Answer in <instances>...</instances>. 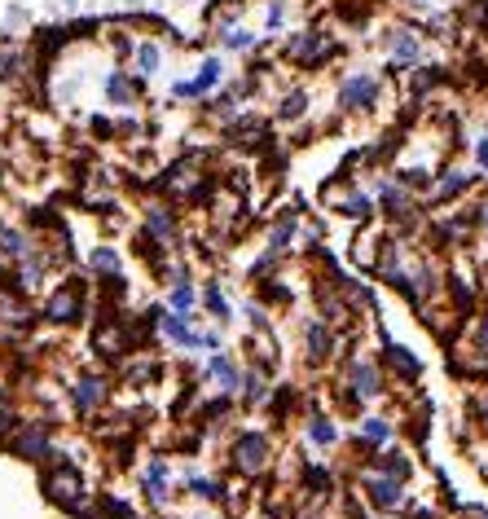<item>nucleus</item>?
<instances>
[{
	"label": "nucleus",
	"instance_id": "17",
	"mask_svg": "<svg viewBox=\"0 0 488 519\" xmlns=\"http://www.w3.org/2000/svg\"><path fill=\"white\" fill-rule=\"evenodd\" d=\"M330 207H335L339 216H348V220H374L379 216V203H374V194H365V190H348V194H330Z\"/></svg>",
	"mask_w": 488,
	"mask_h": 519
},
{
	"label": "nucleus",
	"instance_id": "43",
	"mask_svg": "<svg viewBox=\"0 0 488 519\" xmlns=\"http://www.w3.org/2000/svg\"><path fill=\"white\" fill-rule=\"evenodd\" d=\"M484 423H488V396H484Z\"/></svg>",
	"mask_w": 488,
	"mask_h": 519
},
{
	"label": "nucleus",
	"instance_id": "22",
	"mask_svg": "<svg viewBox=\"0 0 488 519\" xmlns=\"http://www.w3.org/2000/svg\"><path fill=\"white\" fill-rule=\"evenodd\" d=\"M370 471H379V476H392L409 484V476H414V458L405 454V449H379V454L370 458Z\"/></svg>",
	"mask_w": 488,
	"mask_h": 519
},
{
	"label": "nucleus",
	"instance_id": "35",
	"mask_svg": "<svg viewBox=\"0 0 488 519\" xmlns=\"http://www.w3.org/2000/svg\"><path fill=\"white\" fill-rule=\"evenodd\" d=\"M387 366L401 374V379H418V370H423L414 357H409V348H401V344H387Z\"/></svg>",
	"mask_w": 488,
	"mask_h": 519
},
{
	"label": "nucleus",
	"instance_id": "32",
	"mask_svg": "<svg viewBox=\"0 0 488 519\" xmlns=\"http://www.w3.org/2000/svg\"><path fill=\"white\" fill-rule=\"evenodd\" d=\"M203 308H207V317H216L220 326L234 322V304L225 300V291H220L216 282H207V286H203Z\"/></svg>",
	"mask_w": 488,
	"mask_h": 519
},
{
	"label": "nucleus",
	"instance_id": "40",
	"mask_svg": "<svg viewBox=\"0 0 488 519\" xmlns=\"http://www.w3.org/2000/svg\"><path fill=\"white\" fill-rule=\"evenodd\" d=\"M18 66H22L18 53H0V80H9V75H18Z\"/></svg>",
	"mask_w": 488,
	"mask_h": 519
},
{
	"label": "nucleus",
	"instance_id": "31",
	"mask_svg": "<svg viewBox=\"0 0 488 519\" xmlns=\"http://www.w3.org/2000/svg\"><path fill=\"white\" fill-rule=\"evenodd\" d=\"M88 269H93L97 278H115V273L124 269V256H119V247H93L88 251Z\"/></svg>",
	"mask_w": 488,
	"mask_h": 519
},
{
	"label": "nucleus",
	"instance_id": "9",
	"mask_svg": "<svg viewBox=\"0 0 488 519\" xmlns=\"http://www.w3.org/2000/svg\"><path fill=\"white\" fill-rule=\"evenodd\" d=\"M203 374H207V383H212L220 396H238V388H242V366L234 361V352H225V348L207 352Z\"/></svg>",
	"mask_w": 488,
	"mask_h": 519
},
{
	"label": "nucleus",
	"instance_id": "1",
	"mask_svg": "<svg viewBox=\"0 0 488 519\" xmlns=\"http://www.w3.org/2000/svg\"><path fill=\"white\" fill-rule=\"evenodd\" d=\"M159 335L168 339L172 348H181V352H216V348H220V335H216V330H198L194 317L172 313V308H163Z\"/></svg>",
	"mask_w": 488,
	"mask_h": 519
},
{
	"label": "nucleus",
	"instance_id": "42",
	"mask_svg": "<svg viewBox=\"0 0 488 519\" xmlns=\"http://www.w3.org/2000/svg\"><path fill=\"white\" fill-rule=\"evenodd\" d=\"M480 348H488V322L480 326Z\"/></svg>",
	"mask_w": 488,
	"mask_h": 519
},
{
	"label": "nucleus",
	"instance_id": "8",
	"mask_svg": "<svg viewBox=\"0 0 488 519\" xmlns=\"http://www.w3.org/2000/svg\"><path fill=\"white\" fill-rule=\"evenodd\" d=\"M106 401H110V379H106V374H97V370L75 374V383H71V405H75V410H80V414H97Z\"/></svg>",
	"mask_w": 488,
	"mask_h": 519
},
{
	"label": "nucleus",
	"instance_id": "14",
	"mask_svg": "<svg viewBox=\"0 0 488 519\" xmlns=\"http://www.w3.org/2000/svg\"><path fill=\"white\" fill-rule=\"evenodd\" d=\"M374 203H379V212L392 216V220L414 216V190H405L401 181H379L374 185Z\"/></svg>",
	"mask_w": 488,
	"mask_h": 519
},
{
	"label": "nucleus",
	"instance_id": "26",
	"mask_svg": "<svg viewBox=\"0 0 488 519\" xmlns=\"http://www.w3.org/2000/svg\"><path fill=\"white\" fill-rule=\"evenodd\" d=\"M146 234L154 242H172L176 238V212H172V207H163V203L150 207V212H146Z\"/></svg>",
	"mask_w": 488,
	"mask_h": 519
},
{
	"label": "nucleus",
	"instance_id": "34",
	"mask_svg": "<svg viewBox=\"0 0 488 519\" xmlns=\"http://www.w3.org/2000/svg\"><path fill=\"white\" fill-rule=\"evenodd\" d=\"M304 115H308V93L304 88H291V93L277 102V119H282V124H299Z\"/></svg>",
	"mask_w": 488,
	"mask_h": 519
},
{
	"label": "nucleus",
	"instance_id": "6",
	"mask_svg": "<svg viewBox=\"0 0 488 519\" xmlns=\"http://www.w3.org/2000/svg\"><path fill=\"white\" fill-rule=\"evenodd\" d=\"M225 58H207L203 66H198V71L190 75V80H176L172 84V97H185V102H198V97H212V88H220L225 84Z\"/></svg>",
	"mask_w": 488,
	"mask_h": 519
},
{
	"label": "nucleus",
	"instance_id": "12",
	"mask_svg": "<svg viewBox=\"0 0 488 519\" xmlns=\"http://www.w3.org/2000/svg\"><path fill=\"white\" fill-rule=\"evenodd\" d=\"M172 489H176L172 462L168 458H150L146 467H141V493H146V502L150 506H168L172 502Z\"/></svg>",
	"mask_w": 488,
	"mask_h": 519
},
{
	"label": "nucleus",
	"instance_id": "24",
	"mask_svg": "<svg viewBox=\"0 0 488 519\" xmlns=\"http://www.w3.org/2000/svg\"><path fill=\"white\" fill-rule=\"evenodd\" d=\"M198 304H203V291L190 282V273H185V278H176V282H168V308H172V313L194 317Z\"/></svg>",
	"mask_w": 488,
	"mask_h": 519
},
{
	"label": "nucleus",
	"instance_id": "11",
	"mask_svg": "<svg viewBox=\"0 0 488 519\" xmlns=\"http://www.w3.org/2000/svg\"><path fill=\"white\" fill-rule=\"evenodd\" d=\"M282 58L295 62V66H317V62L330 58V44L321 31H295V36L282 44Z\"/></svg>",
	"mask_w": 488,
	"mask_h": 519
},
{
	"label": "nucleus",
	"instance_id": "7",
	"mask_svg": "<svg viewBox=\"0 0 488 519\" xmlns=\"http://www.w3.org/2000/svg\"><path fill=\"white\" fill-rule=\"evenodd\" d=\"M361 498L374 506V511H401L405 506V484L392 476H379V471H365L361 476Z\"/></svg>",
	"mask_w": 488,
	"mask_h": 519
},
{
	"label": "nucleus",
	"instance_id": "37",
	"mask_svg": "<svg viewBox=\"0 0 488 519\" xmlns=\"http://www.w3.org/2000/svg\"><path fill=\"white\" fill-rule=\"evenodd\" d=\"M207 110H212V119H225V124H229V119H234V110H238V93H234V88H225L220 97L207 102Z\"/></svg>",
	"mask_w": 488,
	"mask_h": 519
},
{
	"label": "nucleus",
	"instance_id": "15",
	"mask_svg": "<svg viewBox=\"0 0 488 519\" xmlns=\"http://www.w3.org/2000/svg\"><path fill=\"white\" fill-rule=\"evenodd\" d=\"M102 93H106V102L110 106H119V110H128V106H137L141 102V80H132L128 71H110L106 80H102Z\"/></svg>",
	"mask_w": 488,
	"mask_h": 519
},
{
	"label": "nucleus",
	"instance_id": "21",
	"mask_svg": "<svg viewBox=\"0 0 488 519\" xmlns=\"http://www.w3.org/2000/svg\"><path fill=\"white\" fill-rule=\"evenodd\" d=\"M475 185V176L471 172H462V168H445L436 176V185H431V203H453V198H462Z\"/></svg>",
	"mask_w": 488,
	"mask_h": 519
},
{
	"label": "nucleus",
	"instance_id": "36",
	"mask_svg": "<svg viewBox=\"0 0 488 519\" xmlns=\"http://www.w3.org/2000/svg\"><path fill=\"white\" fill-rule=\"evenodd\" d=\"M396 181H401L405 190H414V194H431L436 176H431L427 168H396Z\"/></svg>",
	"mask_w": 488,
	"mask_h": 519
},
{
	"label": "nucleus",
	"instance_id": "28",
	"mask_svg": "<svg viewBox=\"0 0 488 519\" xmlns=\"http://www.w3.org/2000/svg\"><path fill=\"white\" fill-rule=\"evenodd\" d=\"M31 251H36V247H31V238L22 234V229H14V225H0V256H9L14 264H22V260L31 256Z\"/></svg>",
	"mask_w": 488,
	"mask_h": 519
},
{
	"label": "nucleus",
	"instance_id": "39",
	"mask_svg": "<svg viewBox=\"0 0 488 519\" xmlns=\"http://www.w3.org/2000/svg\"><path fill=\"white\" fill-rule=\"evenodd\" d=\"M286 22V0H269V9H264V31H282Z\"/></svg>",
	"mask_w": 488,
	"mask_h": 519
},
{
	"label": "nucleus",
	"instance_id": "18",
	"mask_svg": "<svg viewBox=\"0 0 488 519\" xmlns=\"http://www.w3.org/2000/svg\"><path fill=\"white\" fill-rule=\"evenodd\" d=\"M304 436H308V445H317V449H335L339 440H343V427L335 423V414L313 410V414L304 418Z\"/></svg>",
	"mask_w": 488,
	"mask_h": 519
},
{
	"label": "nucleus",
	"instance_id": "20",
	"mask_svg": "<svg viewBox=\"0 0 488 519\" xmlns=\"http://www.w3.org/2000/svg\"><path fill=\"white\" fill-rule=\"evenodd\" d=\"M335 348H339V335L330 330V322H308L304 326V352L313 361H330L335 357Z\"/></svg>",
	"mask_w": 488,
	"mask_h": 519
},
{
	"label": "nucleus",
	"instance_id": "25",
	"mask_svg": "<svg viewBox=\"0 0 488 519\" xmlns=\"http://www.w3.org/2000/svg\"><path fill=\"white\" fill-rule=\"evenodd\" d=\"M185 493L198 502H220L225 498V480L207 476V471H185Z\"/></svg>",
	"mask_w": 488,
	"mask_h": 519
},
{
	"label": "nucleus",
	"instance_id": "4",
	"mask_svg": "<svg viewBox=\"0 0 488 519\" xmlns=\"http://www.w3.org/2000/svg\"><path fill=\"white\" fill-rule=\"evenodd\" d=\"M88 313V295H84V282H71L62 286V291H53L49 300H44V322L53 326H71V322H84Z\"/></svg>",
	"mask_w": 488,
	"mask_h": 519
},
{
	"label": "nucleus",
	"instance_id": "23",
	"mask_svg": "<svg viewBox=\"0 0 488 519\" xmlns=\"http://www.w3.org/2000/svg\"><path fill=\"white\" fill-rule=\"evenodd\" d=\"M238 401L247 405V410H260V405L273 401V383L264 370H242V388H238Z\"/></svg>",
	"mask_w": 488,
	"mask_h": 519
},
{
	"label": "nucleus",
	"instance_id": "27",
	"mask_svg": "<svg viewBox=\"0 0 488 519\" xmlns=\"http://www.w3.org/2000/svg\"><path fill=\"white\" fill-rule=\"evenodd\" d=\"M132 62H137V75L141 80H154L163 66V44L159 40H137V53H132Z\"/></svg>",
	"mask_w": 488,
	"mask_h": 519
},
{
	"label": "nucleus",
	"instance_id": "41",
	"mask_svg": "<svg viewBox=\"0 0 488 519\" xmlns=\"http://www.w3.org/2000/svg\"><path fill=\"white\" fill-rule=\"evenodd\" d=\"M475 168L488 172V132H484L480 141H475Z\"/></svg>",
	"mask_w": 488,
	"mask_h": 519
},
{
	"label": "nucleus",
	"instance_id": "2",
	"mask_svg": "<svg viewBox=\"0 0 488 519\" xmlns=\"http://www.w3.org/2000/svg\"><path fill=\"white\" fill-rule=\"evenodd\" d=\"M383 97V80L374 71H348L339 80V110L343 115H365Z\"/></svg>",
	"mask_w": 488,
	"mask_h": 519
},
{
	"label": "nucleus",
	"instance_id": "10",
	"mask_svg": "<svg viewBox=\"0 0 488 519\" xmlns=\"http://www.w3.org/2000/svg\"><path fill=\"white\" fill-rule=\"evenodd\" d=\"M418 58H423V36H414L409 27L387 31V71H409V66H418Z\"/></svg>",
	"mask_w": 488,
	"mask_h": 519
},
{
	"label": "nucleus",
	"instance_id": "16",
	"mask_svg": "<svg viewBox=\"0 0 488 519\" xmlns=\"http://www.w3.org/2000/svg\"><path fill=\"white\" fill-rule=\"evenodd\" d=\"M44 489H49L58 502H66V506L84 502V476H80L75 467H58V471H49V476H44Z\"/></svg>",
	"mask_w": 488,
	"mask_h": 519
},
{
	"label": "nucleus",
	"instance_id": "19",
	"mask_svg": "<svg viewBox=\"0 0 488 519\" xmlns=\"http://www.w3.org/2000/svg\"><path fill=\"white\" fill-rule=\"evenodd\" d=\"M392 436H396V427L387 423V418H379V414H365L357 423V445L370 449V454H379V449L392 445Z\"/></svg>",
	"mask_w": 488,
	"mask_h": 519
},
{
	"label": "nucleus",
	"instance_id": "3",
	"mask_svg": "<svg viewBox=\"0 0 488 519\" xmlns=\"http://www.w3.org/2000/svg\"><path fill=\"white\" fill-rule=\"evenodd\" d=\"M229 462H234L238 476H264V471H269V462H273L269 436L255 432V427H251V432H238L234 445H229Z\"/></svg>",
	"mask_w": 488,
	"mask_h": 519
},
{
	"label": "nucleus",
	"instance_id": "38",
	"mask_svg": "<svg viewBox=\"0 0 488 519\" xmlns=\"http://www.w3.org/2000/svg\"><path fill=\"white\" fill-rule=\"evenodd\" d=\"M321 313H326V322H348V304L326 295V291H321Z\"/></svg>",
	"mask_w": 488,
	"mask_h": 519
},
{
	"label": "nucleus",
	"instance_id": "5",
	"mask_svg": "<svg viewBox=\"0 0 488 519\" xmlns=\"http://www.w3.org/2000/svg\"><path fill=\"white\" fill-rule=\"evenodd\" d=\"M383 388H387V383H383L379 361H370V357H352L348 361V392H352V401H357V405L379 401Z\"/></svg>",
	"mask_w": 488,
	"mask_h": 519
},
{
	"label": "nucleus",
	"instance_id": "29",
	"mask_svg": "<svg viewBox=\"0 0 488 519\" xmlns=\"http://www.w3.org/2000/svg\"><path fill=\"white\" fill-rule=\"evenodd\" d=\"M295 234H299V216L295 212H282L273 220V229H269V251H291V242H295Z\"/></svg>",
	"mask_w": 488,
	"mask_h": 519
},
{
	"label": "nucleus",
	"instance_id": "30",
	"mask_svg": "<svg viewBox=\"0 0 488 519\" xmlns=\"http://www.w3.org/2000/svg\"><path fill=\"white\" fill-rule=\"evenodd\" d=\"M14 449H18V454L27 458V462H40V458H58V454H53V449H49V436H44L40 427H31V432H22V436L14 440Z\"/></svg>",
	"mask_w": 488,
	"mask_h": 519
},
{
	"label": "nucleus",
	"instance_id": "13",
	"mask_svg": "<svg viewBox=\"0 0 488 519\" xmlns=\"http://www.w3.org/2000/svg\"><path fill=\"white\" fill-rule=\"evenodd\" d=\"M93 352H102L106 361H119V357H128L132 352V335H128V326L119 322V317H102L93 330Z\"/></svg>",
	"mask_w": 488,
	"mask_h": 519
},
{
	"label": "nucleus",
	"instance_id": "33",
	"mask_svg": "<svg viewBox=\"0 0 488 519\" xmlns=\"http://www.w3.org/2000/svg\"><path fill=\"white\" fill-rule=\"evenodd\" d=\"M255 44H260V36L247 27H220V49L225 53H251Z\"/></svg>",
	"mask_w": 488,
	"mask_h": 519
}]
</instances>
